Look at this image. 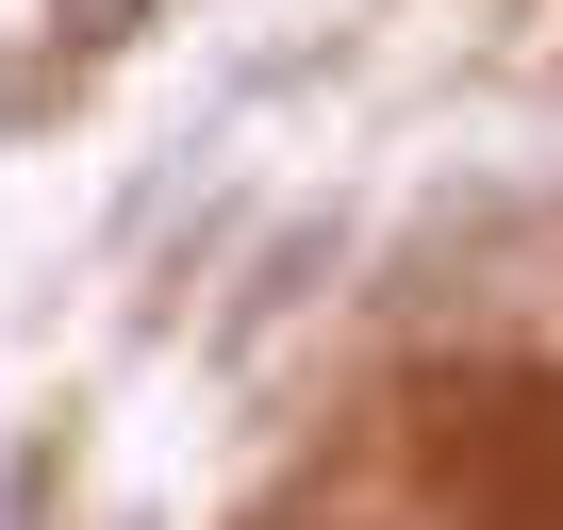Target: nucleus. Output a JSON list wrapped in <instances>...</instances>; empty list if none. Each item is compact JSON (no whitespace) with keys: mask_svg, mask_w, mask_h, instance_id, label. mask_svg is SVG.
Masks as SVG:
<instances>
[{"mask_svg":"<svg viewBox=\"0 0 563 530\" xmlns=\"http://www.w3.org/2000/svg\"><path fill=\"white\" fill-rule=\"evenodd\" d=\"M332 265H349V199H299V216H265V232H249V283L216 299V349L249 365V349H265L282 316H299V299L332 283Z\"/></svg>","mask_w":563,"mask_h":530,"instance_id":"f257e3e1","label":"nucleus"},{"mask_svg":"<svg viewBox=\"0 0 563 530\" xmlns=\"http://www.w3.org/2000/svg\"><path fill=\"white\" fill-rule=\"evenodd\" d=\"M51 34H67V51H133V34H150V0H51Z\"/></svg>","mask_w":563,"mask_h":530,"instance_id":"f03ea898","label":"nucleus"},{"mask_svg":"<svg viewBox=\"0 0 563 530\" xmlns=\"http://www.w3.org/2000/svg\"><path fill=\"white\" fill-rule=\"evenodd\" d=\"M0 530H51V448H34V464H0Z\"/></svg>","mask_w":563,"mask_h":530,"instance_id":"7ed1b4c3","label":"nucleus"}]
</instances>
